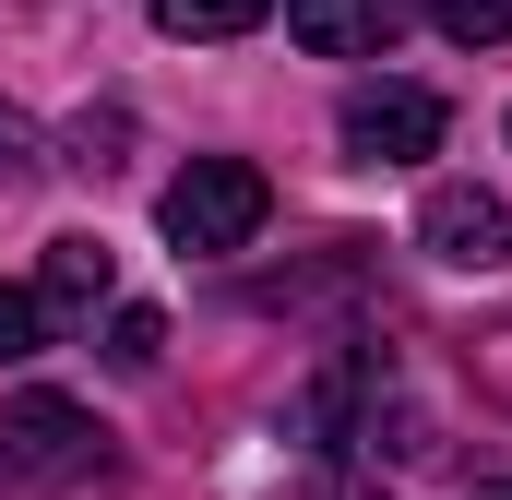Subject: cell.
Listing matches in <instances>:
<instances>
[{
    "instance_id": "6da1fadb",
    "label": "cell",
    "mask_w": 512,
    "mask_h": 500,
    "mask_svg": "<svg viewBox=\"0 0 512 500\" xmlns=\"http://www.w3.org/2000/svg\"><path fill=\"white\" fill-rule=\"evenodd\" d=\"M262 215H274V191H262L251 155H191V167L155 191V227H167L179 250H251Z\"/></svg>"
},
{
    "instance_id": "277c9868",
    "label": "cell",
    "mask_w": 512,
    "mask_h": 500,
    "mask_svg": "<svg viewBox=\"0 0 512 500\" xmlns=\"http://www.w3.org/2000/svg\"><path fill=\"white\" fill-rule=\"evenodd\" d=\"M417 250L453 262V274H501V262H512V203L477 191V179H441V191L417 203Z\"/></svg>"
},
{
    "instance_id": "52a82bcc",
    "label": "cell",
    "mask_w": 512,
    "mask_h": 500,
    "mask_svg": "<svg viewBox=\"0 0 512 500\" xmlns=\"http://www.w3.org/2000/svg\"><path fill=\"white\" fill-rule=\"evenodd\" d=\"M143 12H155L167 36H203V48H215V36H251L274 0H143Z\"/></svg>"
},
{
    "instance_id": "4fadbf2b",
    "label": "cell",
    "mask_w": 512,
    "mask_h": 500,
    "mask_svg": "<svg viewBox=\"0 0 512 500\" xmlns=\"http://www.w3.org/2000/svg\"><path fill=\"white\" fill-rule=\"evenodd\" d=\"M465 500H512V477H489V489H465Z\"/></svg>"
},
{
    "instance_id": "ba28073f",
    "label": "cell",
    "mask_w": 512,
    "mask_h": 500,
    "mask_svg": "<svg viewBox=\"0 0 512 500\" xmlns=\"http://www.w3.org/2000/svg\"><path fill=\"white\" fill-rule=\"evenodd\" d=\"M48 346H60L48 298H36V286H0V370H24V358H48Z\"/></svg>"
},
{
    "instance_id": "9c48e42d",
    "label": "cell",
    "mask_w": 512,
    "mask_h": 500,
    "mask_svg": "<svg viewBox=\"0 0 512 500\" xmlns=\"http://www.w3.org/2000/svg\"><path fill=\"white\" fill-rule=\"evenodd\" d=\"M155 358H167V322H155V310H108V370H155Z\"/></svg>"
},
{
    "instance_id": "7c38bea8",
    "label": "cell",
    "mask_w": 512,
    "mask_h": 500,
    "mask_svg": "<svg viewBox=\"0 0 512 500\" xmlns=\"http://www.w3.org/2000/svg\"><path fill=\"white\" fill-rule=\"evenodd\" d=\"M298 500H393V489H370V477H310Z\"/></svg>"
},
{
    "instance_id": "5b68a950",
    "label": "cell",
    "mask_w": 512,
    "mask_h": 500,
    "mask_svg": "<svg viewBox=\"0 0 512 500\" xmlns=\"http://www.w3.org/2000/svg\"><path fill=\"white\" fill-rule=\"evenodd\" d=\"M286 36L310 60H382L405 36V0H286Z\"/></svg>"
},
{
    "instance_id": "8fae6325",
    "label": "cell",
    "mask_w": 512,
    "mask_h": 500,
    "mask_svg": "<svg viewBox=\"0 0 512 500\" xmlns=\"http://www.w3.org/2000/svg\"><path fill=\"white\" fill-rule=\"evenodd\" d=\"M36 167H48V155H36V120L0 108V179H36Z\"/></svg>"
},
{
    "instance_id": "30bf717a",
    "label": "cell",
    "mask_w": 512,
    "mask_h": 500,
    "mask_svg": "<svg viewBox=\"0 0 512 500\" xmlns=\"http://www.w3.org/2000/svg\"><path fill=\"white\" fill-rule=\"evenodd\" d=\"M429 12H441L453 48H501V36H512V0H429Z\"/></svg>"
},
{
    "instance_id": "3957f363",
    "label": "cell",
    "mask_w": 512,
    "mask_h": 500,
    "mask_svg": "<svg viewBox=\"0 0 512 500\" xmlns=\"http://www.w3.org/2000/svg\"><path fill=\"white\" fill-rule=\"evenodd\" d=\"M441 131H453V108H441L429 84H358V96L334 108V143H346L358 167H417V155H441Z\"/></svg>"
},
{
    "instance_id": "8992f818",
    "label": "cell",
    "mask_w": 512,
    "mask_h": 500,
    "mask_svg": "<svg viewBox=\"0 0 512 500\" xmlns=\"http://www.w3.org/2000/svg\"><path fill=\"white\" fill-rule=\"evenodd\" d=\"M108 286H120V250H108V239H48L36 298H48V322H60V334H72V322H96V310H108Z\"/></svg>"
},
{
    "instance_id": "7a4b0ae2",
    "label": "cell",
    "mask_w": 512,
    "mask_h": 500,
    "mask_svg": "<svg viewBox=\"0 0 512 500\" xmlns=\"http://www.w3.org/2000/svg\"><path fill=\"white\" fill-rule=\"evenodd\" d=\"M72 477H96V417L72 393H12L0 405V500H48Z\"/></svg>"
}]
</instances>
